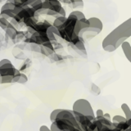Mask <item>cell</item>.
I'll use <instances>...</instances> for the list:
<instances>
[{
  "instance_id": "6",
  "label": "cell",
  "mask_w": 131,
  "mask_h": 131,
  "mask_svg": "<svg viewBox=\"0 0 131 131\" xmlns=\"http://www.w3.org/2000/svg\"><path fill=\"white\" fill-rule=\"evenodd\" d=\"M5 32H6V36L11 39H15L18 34L17 29L14 27L11 24H9V26L7 27V29L5 30Z\"/></svg>"
},
{
  "instance_id": "9",
  "label": "cell",
  "mask_w": 131,
  "mask_h": 131,
  "mask_svg": "<svg viewBox=\"0 0 131 131\" xmlns=\"http://www.w3.org/2000/svg\"><path fill=\"white\" fill-rule=\"evenodd\" d=\"M121 108L122 110L123 113L125 114V118L126 121H130L131 120V110L129 108V105L127 103H122L121 106Z\"/></svg>"
},
{
  "instance_id": "14",
  "label": "cell",
  "mask_w": 131,
  "mask_h": 131,
  "mask_svg": "<svg viewBox=\"0 0 131 131\" xmlns=\"http://www.w3.org/2000/svg\"><path fill=\"white\" fill-rule=\"evenodd\" d=\"M14 66L12 63V61L9 59L4 58L0 61V69H4V68H10L13 67Z\"/></svg>"
},
{
  "instance_id": "10",
  "label": "cell",
  "mask_w": 131,
  "mask_h": 131,
  "mask_svg": "<svg viewBox=\"0 0 131 131\" xmlns=\"http://www.w3.org/2000/svg\"><path fill=\"white\" fill-rule=\"evenodd\" d=\"M66 20H67V17H66V16H57L56 19L54 20V21H53V23H52V26L59 29L64 24Z\"/></svg>"
},
{
  "instance_id": "16",
  "label": "cell",
  "mask_w": 131,
  "mask_h": 131,
  "mask_svg": "<svg viewBox=\"0 0 131 131\" xmlns=\"http://www.w3.org/2000/svg\"><path fill=\"white\" fill-rule=\"evenodd\" d=\"M9 20L5 19V18H3V17H0V28L2 29V30H5L7 27L9 26Z\"/></svg>"
},
{
  "instance_id": "31",
  "label": "cell",
  "mask_w": 131,
  "mask_h": 131,
  "mask_svg": "<svg viewBox=\"0 0 131 131\" xmlns=\"http://www.w3.org/2000/svg\"><path fill=\"white\" fill-rule=\"evenodd\" d=\"M65 131H69V130H65Z\"/></svg>"
},
{
  "instance_id": "5",
  "label": "cell",
  "mask_w": 131,
  "mask_h": 131,
  "mask_svg": "<svg viewBox=\"0 0 131 131\" xmlns=\"http://www.w3.org/2000/svg\"><path fill=\"white\" fill-rule=\"evenodd\" d=\"M122 51L124 52L125 57L129 61H131V46L128 41H125L121 45Z\"/></svg>"
},
{
  "instance_id": "22",
  "label": "cell",
  "mask_w": 131,
  "mask_h": 131,
  "mask_svg": "<svg viewBox=\"0 0 131 131\" xmlns=\"http://www.w3.org/2000/svg\"><path fill=\"white\" fill-rule=\"evenodd\" d=\"M40 47H41V45H39V44H37V43H30L31 50L34 51V52H40Z\"/></svg>"
},
{
  "instance_id": "25",
  "label": "cell",
  "mask_w": 131,
  "mask_h": 131,
  "mask_svg": "<svg viewBox=\"0 0 131 131\" xmlns=\"http://www.w3.org/2000/svg\"><path fill=\"white\" fill-rule=\"evenodd\" d=\"M39 131H51V130H50V129H49L48 126L43 125L39 127Z\"/></svg>"
},
{
  "instance_id": "3",
  "label": "cell",
  "mask_w": 131,
  "mask_h": 131,
  "mask_svg": "<svg viewBox=\"0 0 131 131\" xmlns=\"http://www.w3.org/2000/svg\"><path fill=\"white\" fill-rule=\"evenodd\" d=\"M88 20L89 21V26L82 30L80 35L85 32H89L91 34H94V35L99 34L102 30V28H103V24H102V20L97 17H90Z\"/></svg>"
},
{
  "instance_id": "12",
  "label": "cell",
  "mask_w": 131,
  "mask_h": 131,
  "mask_svg": "<svg viewBox=\"0 0 131 131\" xmlns=\"http://www.w3.org/2000/svg\"><path fill=\"white\" fill-rule=\"evenodd\" d=\"M111 121L113 124H121V123H125L127 121L125 116H121V115H115L114 116L112 117Z\"/></svg>"
},
{
  "instance_id": "24",
  "label": "cell",
  "mask_w": 131,
  "mask_h": 131,
  "mask_svg": "<svg viewBox=\"0 0 131 131\" xmlns=\"http://www.w3.org/2000/svg\"><path fill=\"white\" fill-rule=\"evenodd\" d=\"M103 114H104V112H103V110H102V109H97L96 111V112L94 113V115H95V118L102 117L103 116Z\"/></svg>"
},
{
  "instance_id": "7",
  "label": "cell",
  "mask_w": 131,
  "mask_h": 131,
  "mask_svg": "<svg viewBox=\"0 0 131 131\" xmlns=\"http://www.w3.org/2000/svg\"><path fill=\"white\" fill-rule=\"evenodd\" d=\"M18 70L15 67L10 68H4L0 69V75L1 76H13L17 72Z\"/></svg>"
},
{
  "instance_id": "29",
  "label": "cell",
  "mask_w": 131,
  "mask_h": 131,
  "mask_svg": "<svg viewBox=\"0 0 131 131\" xmlns=\"http://www.w3.org/2000/svg\"><path fill=\"white\" fill-rule=\"evenodd\" d=\"M7 3H14L15 0H7Z\"/></svg>"
},
{
  "instance_id": "30",
  "label": "cell",
  "mask_w": 131,
  "mask_h": 131,
  "mask_svg": "<svg viewBox=\"0 0 131 131\" xmlns=\"http://www.w3.org/2000/svg\"><path fill=\"white\" fill-rule=\"evenodd\" d=\"M2 84V78H1V76H0V84Z\"/></svg>"
},
{
  "instance_id": "4",
  "label": "cell",
  "mask_w": 131,
  "mask_h": 131,
  "mask_svg": "<svg viewBox=\"0 0 131 131\" xmlns=\"http://www.w3.org/2000/svg\"><path fill=\"white\" fill-rule=\"evenodd\" d=\"M52 26L51 23H49L47 20H43V21H40V22H37L35 24V26L33 27L34 30H35V32H38V33H43L45 34L47 31V29Z\"/></svg>"
},
{
  "instance_id": "13",
  "label": "cell",
  "mask_w": 131,
  "mask_h": 131,
  "mask_svg": "<svg viewBox=\"0 0 131 131\" xmlns=\"http://www.w3.org/2000/svg\"><path fill=\"white\" fill-rule=\"evenodd\" d=\"M69 6L75 9V8H83L84 7V1L83 0H71V3Z\"/></svg>"
},
{
  "instance_id": "32",
  "label": "cell",
  "mask_w": 131,
  "mask_h": 131,
  "mask_svg": "<svg viewBox=\"0 0 131 131\" xmlns=\"http://www.w3.org/2000/svg\"><path fill=\"white\" fill-rule=\"evenodd\" d=\"M0 76H1V75H0Z\"/></svg>"
},
{
  "instance_id": "20",
  "label": "cell",
  "mask_w": 131,
  "mask_h": 131,
  "mask_svg": "<svg viewBox=\"0 0 131 131\" xmlns=\"http://www.w3.org/2000/svg\"><path fill=\"white\" fill-rule=\"evenodd\" d=\"M91 91L93 93H95L96 95H98V94H100V93H101V89L95 84H91Z\"/></svg>"
},
{
  "instance_id": "17",
  "label": "cell",
  "mask_w": 131,
  "mask_h": 131,
  "mask_svg": "<svg viewBox=\"0 0 131 131\" xmlns=\"http://www.w3.org/2000/svg\"><path fill=\"white\" fill-rule=\"evenodd\" d=\"M27 82H28V77H27V75H26V74L20 72V77H19V79L17 80V83L24 84H26Z\"/></svg>"
},
{
  "instance_id": "11",
  "label": "cell",
  "mask_w": 131,
  "mask_h": 131,
  "mask_svg": "<svg viewBox=\"0 0 131 131\" xmlns=\"http://www.w3.org/2000/svg\"><path fill=\"white\" fill-rule=\"evenodd\" d=\"M22 22L26 25L27 27H34L35 26V24L38 22V20L35 17H26L24 18Z\"/></svg>"
},
{
  "instance_id": "26",
  "label": "cell",
  "mask_w": 131,
  "mask_h": 131,
  "mask_svg": "<svg viewBox=\"0 0 131 131\" xmlns=\"http://www.w3.org/2000/svg\"><path fill=\"white\" fill-rule=\"evenodd\" d=\"M103 117L105 119H106V120H108V121H111L112 120V116H111V114L108 113V112H106L103 114Z\"/></svg>"
},
{
  "instance_id": "19",
  "label": "cell",
  "mask_w": 131,
  "mask_h": 131,
  "mask_svg": "<svg viewBox=\"0 0 131 131\" xmlns=\"http://www.w3.org/2000/svg\"><path fill=\"white\" fill-rule=\"evenodd\" d=\"M71 13L75 15V16H76V17L78 18V20H80V19H82V18L85 17V16H84V14L83 13V12H82L81 11H79V10H75V11H73V12H71Z\"/></svg>"
},
{
  "instance_id": "15",
  "label": "cell",
  "mask_w": 131,
  "mask_h": 131,
  "mask_svg": "<svg viewBox=\"0 0 131 131\" xmlns=\"http://www.w3.org/2000/svg\"><path fill=\"white\" fill-rule=\"evenodd\" d=\"M40 52L42 53V54L45 55V56H52L53 54V52L54 51L52 50V49L48 48H46V47H43V46H41L40 47Z\"/></svg>"
},
{
  "instance_id": "23",
  "label": "cell",
  "mask_w": 131,
  "mask_h": 131,
  "mask_svg": "<svg viewBox=\"0 0 131 131\" xmlns=\"http://www.w3.org/2000/svg\"><path fill=\"white\" fill-rule=\"evenodd\" d=\"M49 129H50L51 131H61V129L58 128V126L57 125L55 121L52 122V124H51L50 127H49Z\"/></svg>"
},
{
  "instance_id": "28",
  "label": "cell",
  "mask_w": 131,
  "mask_h": 131,
  "mask_svg": "<svg viewBox=\"0 0 131 131\" xmlns=\"http://www.w3.org/2000/svg\"><path fill=\"white\" fill-rule=\"evenodd\" d=\"M61 2H62L63 3L67 4V5H69V4L71 3V0H61Z\"/></svg>"
},
{
  "instance_id": "2",
  "label": "cell",
  "mask_w": 131,
  "mask_h": 131,
  "mask_svg": "<svg viewBox=\"0 0 131 131\" xmlns=\"http://www.w3.org/2000/svg\"><path fill=\"white\" fill-rule=\"evenodd\" d=\"M71 111L74 113L83 115L92 121L95 119L93 106L90 104L89 101L85 99V98H80V99L75 100L73 103Z\"/></svg>"
},
{
  "instance_id": "27",
  "label": "cell",
  "mask_w": 131,
  "mask_h": 131,
  "mask_svg": "<svg viewBox=\"0 0 131 131\" xmlns=\"http://www.w3.org/2000/svg\"><path fill=\"white\" fill-rule=\"evenodd\" d=\"M58 16H66V10L63 7L61 8L60 12H58Z\"/></svg>"
},
{
  "instance_id": "21",
  "label": "cell",
  "mask_w": 131,
  "mask_h": 131,
  "mask_svg": "<svg viewBox=\"0 0 131 131\" xmlns=\"http://www.w3.org/2000/svg\"><path fill=\"white\" fill-rule=\"evenodd\" d=\"M12 77L13 76H1L2 84H11V83H12Z\"/></svg>"
},
{
  "instance_id": "8",
  "label": "cell",
  "mask_w": 131,
  "mask_h": 131,
  "mask_svg": "<svg viewBox=\"0 0 131 131\" xmlns=\"http://www.w3.org/2000/svg\"><path fill=\"white\" fill-rule=\"evenodd\" d=\"M49 3H50V7H49V9L54 11L55 12H57V13L58 14L61 8L62 7L61 2L58 1V0H49Z\"/></svg>"
},
{
  "instance_id": "18",
  "label": "cell",
  "mask_w": 131,
  "mask_h": 131,
  "mask_svg": "<svg viewBox=\"0 0 131 131\" xmlns=\"http://www.w3.org/2000/svg\"><path fill=\"white\" fill-rule=\"evenodd\" d=\"M61 109H54V110L52 111V112H51L50 116H49V119H50L51 122L55 121L56 118H57V115H58V113L61 112Z\"/></svg>"
},
{
  "instance_id": "1",
  "label": "cell",
  "mask_w": 131,
  "mask_h": 131,
  "mask_svg": "<svg viewBox=\"0 0 131 131\" xmlns=\"http://www.w3.org/2000/svg\"><path fill=\"white\" fill-rule=\"evenodd\" d=\"M131 36V18L121 23L111 31L102 40L103 50L108 52H114L121 46L123 42Z\"/></svg>"
}]
</instances>
